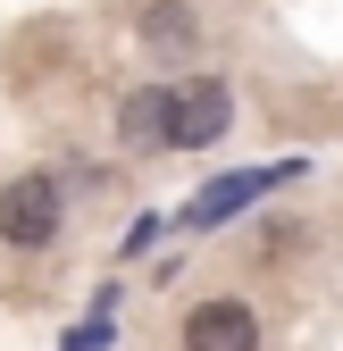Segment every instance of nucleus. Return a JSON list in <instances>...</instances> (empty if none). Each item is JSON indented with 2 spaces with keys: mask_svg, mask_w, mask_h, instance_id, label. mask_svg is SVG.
Masks as SVG:
<instances>
[{
  "mask_svg": "<svg viewBox=\"0 0 343 351\" xmlns=\"http://www.w3.org/2000/svg\"><path fill=\"white\" fill-rule=\"evenodd\" d=\"M51 234H59V184H51V176H17V184H0V243L42 251Z\"/></svg>",
  "mask_w": 343,
  "mask_h": 351,
  "instance_id": "nucleus-1",
  "label": "nucleus"
},
{
  "mask_svg": "<svg viewBox=\"0 0 343 351\" xmlns=\"http://www.w3.org/2000/svg\"><path fill=\"white\" fill-rule=\"evenodd\" d=\"M226 117H235L226 84H218V75H193L185 93H167V143H176V151H201V143L226 134Z\"/></svg>",
  "mask_w": 343,
  "mask_h": 351,
  "instance_id": "nucleus-2",
  "label": "nucleus"
},
{
  "mask_svg": "<svg viewBox=\"0 0 343 351\" xmlns=\"http://www.w3.org/2000/svg\"><path fill=\"white\" fill-rule=\"evenodd\" d=\"M185 351H260V318L243 301H201L185 318Z\"/></svg>",
  "mask_w": 343,
  "mask_h": 351,
  "instance_id": "nucleus-3",
  "label": "nucleus"
},
{
  "mask_svg": "<svg viewBox=\"0 0 343 351\" xmlns=\"http://www.w3.org/2000/svg\"><path fill=\"white\" fill-rule=\"evenodd\" d=\"M117 134L126 151H167V84H143V93L117 101Z\"/></svg>",
  "mask_w": 343,
  "mask_h": 351,
  "instance_id": "nucleus-4",
  "label": "nucleus"
},
{
  "mask_svg": "<svg viewBox=\"0 0 343 351\" xmlns=\"http://www.w3.org/2000/svg\"><path fill=\"white\" fill-rule=\"evenodd\" d=\"M293 167H260V176H218V184H209L201 201H193V226H218V217H235V209H251L268 184H285Z\"/></svg>",
  "mask_w": 343,
  "mask_h": 351,
  "instance_id": "nucleus-5",
  "label": "nucleus"
},
{
  "mask_svg": "<svg viewBox=\"0 0 343 351\" xmlns=\"http://www.w3.org/2000/svg\"><path fill=\"white\" fill-rule=\"evenodd\" d=\"M143 42H151L159 59H185L193 42H201V25H193L185 0H151V9H143Z\"/></svg>",
  "mask_w": 343,
  "mask_h": 351,
  "instance_id": "nucleus-6",
  "label": "nucleus"
},
{
  "mask_svg": "<svg viewBox=\"0 0 343 351\" xmlns=\"http://www.w3.org/2000/svg\"><path fill=\"white\" fill-rule=\"evenodd\" d=\"M101 343H109V326H101V318H93V326H75V335H67V343H59V351H101Z\"/></svg>",
  "mask_w": 343,
  "mask_h": 351,
  "instance_id": "nucleus-7",
  "label": "nucleus"
}]
</instances>
